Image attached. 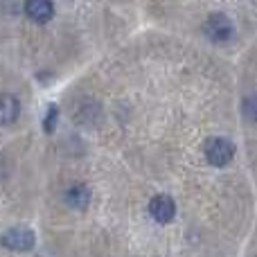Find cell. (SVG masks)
Listing matches in <instances>:
<instances>
[{
    "label": "cell",
    "mask_w": 257,
    "mask_h": 257,
    "mask_svg": "<svg viewBox=\"0 0 257 257\" xmlns=\"http://www.w3.org/2000/svg\"><path fill=\"white\" fill-rule=\"evenodd\" d=\"M244 115L248 117V120L257 122V93L246 95V99H244Z\"/></svg>",
    "instance_id": "obj_8"
},
{
    "label": "cell",
    "mask_w": 257,
    "mask_h": 257,
    "mask_svg": "<svg viewBox=\"0 0 257 257\" xmlns=\"http://www.w3.org/2000/svg\"><path fill=\"white\" fill-rule=\"evenodd\" d=\"M18 111H21V106H18V99L14 95H0V126L16 122Z\"/></svg>",
    "instance_id": "obj_6"
},
{
    "label": "cell",
    "mask_w": 257,
    "mask_h": 257,
    "mask_svg": "<svg viewBox=\"0 0 257 257\" xmlns=\"http://www.w3.org/2000/svg\"><path fill=\"white\" fill-rule=\"evenodd\" d=\"M57 117H59V108L52 104V106L48 108V115H45V120H43V128H45V133H52V131H54V124H57Z\"/></svg>",
    "instance_id": "obj_9"
},
{
    "label": "cell",
    "mask_w": 257,
    "mask_h": 257,
    "mask_svg": "<svg viewBox=\"0 0 257 257\" xmlns=\"http://www.w3.org/2000/svg\"><path fill=\"white\" fill-rule=\"evenodd\" d=\"M149 212H151V217H154L158 223H169L174 217H176V203L172 201V196L158 194V196H154V199H151Z\"/></svg>",
    "instance_id": "obj_4"
},
{
    "label": "cell",
    "mask_w": 257,
    "mask_h": 257,
    "mask_svg": "<svg viewBox=\"0 0 257 257\" xmlns=\"http://www.w3.org/2000/svg\"><path fill=\"white\" fill-rule=\"evenodd\" d=\"M66 203L75 210H84L90 203V190L86 185H72L66 192Z\"/></svg>",
    "instance_id": "obj_7"
},
{
    "label": "cell",
    "mask_w": 257,
    "mask_h": 257,
    "mask_svg": "<svg viewBox=\"0 0 257 257\" xmlns=\"http://www.w3.org/2000/svg\"><path fill=\"white\" fill-rule=\"evenodd\" d=\"M205 36L214 43H226L228 39L232 36V23L228 16L223 14H212V16L205 21Z\"/></svg>",
    "instance_id": "obj_3"
},
{
    "label": "cell",
    "mask_w": 257,
    "mask_h": 257,
    "mask_svg": "<svg viewBox=\"0 0 257 257\" xmlns=\"http://www.w3.org/2000/svg\"><path fill=\"white\" fill-rule=\"evenodd\" d=\"M205 160L214 167H226L228 163L235 156V145L226 138H212V140L205 142Z\"/></svg>",
    "instance_id": "obj_2"
},
{
    "label": "cell",
    "mask_w": 257,
    "mask_h": 257,
    "mask_svg": "<svg viewBox=\"0 0 257 257\" xmlns=\"http://www.w3.org/2000/svg\"><path fill=\"white\" fill-rule=\"evenodd\" d=\"M25 14L34 23H48L54 16L52 0H25Z\"/></svg>",
    "instance_id": "obj_5"
},
{
    "label": "cell",
    "mask_w": 257,
    "mask_h": 257,
    "mask_svg": "<svg viewBox=\"0 0 257 257\" xmlns=\"http://www.w3.org/2000/svg\"><path fill=\"white\" fill-rule=\"evenodd\" d=\"M0 244H3L5 248L14 250V253H30L36 244V235L25 226H14L3 232Z\"/></svg>",
    "instance_id": "obj_1"
}]
</instances>
